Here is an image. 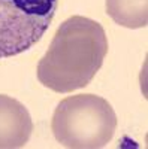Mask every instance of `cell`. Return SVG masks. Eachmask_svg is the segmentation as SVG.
Listing matches in <instances>:
<instances>
[{
	"label": "cell",
	"mask_w": 148,
	"mask_h": 149,
	"mask_svg": "<svg viewBox=\"0 0 148 149\" xmlns=\"http://www.w3.org/2000/svg\"><path fill=\"white\" fill-rule=\"evenodd\" d=\"M108 54L102 24L73 15L60 24L51 45L38 63L39 82L54 93L67 94L87 86Z\"/></svg>",
	"instance_id": "cell-1"
},
{
	"label": "cell",
	"mask_w": 148,
	"mask_h": 149,
	"mask_svg": "<svg viewBox=\"0 0 148 149\" xmlns=\"http://www.w3.org/2000/svg\"><path fill=\"white\" fill-rule=\"evenodd\" d=\"M33 133L27 107L9 95L0 94V149L26 146Z\"/></svg>",
	"instance_id": "cell-4"
},
{
	"label": "cell",
	"mask_w": 148,
	"mask_h": 149,
	"mask_svg": "<svg viewBox=\"0 0 148 149\" xmlns=\"http://www.w3.org/2000/svg\"><path fill=\"white\" fill-rule=\"evenodd\" d=\"M58 0H0V58L29 51L46 33Z\"/></svg>",
	"instance_id": "cell-3"
},
{
	"label": "cell",
	"mask_w": 148,
	"mask_h": 149,
	"mask_svg": "<svg viewBox=\"0 0 148 149\" xmlns=\"http://www.w3.org/2000/svg\"><path fill=\"white\" fill-rule=\"evenodd\" d=\"M117 130V115L108 100L94 94L63 98L51 119L55 140L69 149L105 148Z\"/></svg>",
	"instance_id": "cell-2"
},
{
	"label": "cell",
	"mask_w": 148,
	"mask_h": 149,
	"mask_svg": "<svg viewBox=\"0 0 148 149\" xmlns=\"http://www.w3.org/2000/svg\"><path fill=\"white\" fill-rule=\"evenodd\" d=\"M106 14L126 29H142L148 24V0H105Z\"/></svg>",
	"instance_id": "cell-5"
}]
</instances>
